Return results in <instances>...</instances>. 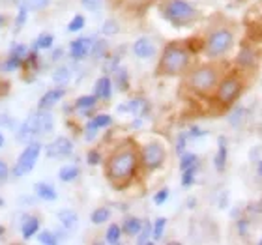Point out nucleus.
<instances>
[{
    "label": "nucleus",
    "instance_id": "nucleus-1",
    "mask_svg": "<svg viewBox=\"0 0 262 245\" xmlns=\"http://www.w3.org/2000/svg\"><path fill=\"white\" fill-rule=\"evenodd\" d=\"M137 169V152L131 146L116 150L107 163V176L115 185H122L129 180Z\"/></svg>",
    "mask_w": 262,
    "mask_h": 245
},
{
    "label": "nucleus",
    "instance_id": "nucleus-2",
    "mask_svg": "<svg viewBox=\"0 0 262 245\" xmlns=\"http://www.w3.org/2000/svg\"><path fill=\"white\" fill-rule=\"evenodd\" d=\"M55 127V120H53V115L47 113V110H41L39 113H32L28 115V118L23 122L19 127H17L15 139L19 142H30L36 141L38 137L49 135Z\"/></svg>",
    "mask_w": 262,
    "mask_h": 245
},
{
    "label": "nucleus",
    "instance_id": "nucleus-3",
    "mask_svg": "<svg viewBox=\"0 0 262 245\" xmlns=\"http://www.w3.org/2000/svg\"><path fill=\"white\" fill-rule=\"evenodd\" d=\"M189 65V51L180 45H169L163 51V56L159 60V73L163 75H178L187 70Z\"/></svg>",
    "mask_w": 262,
    "mask_h": 245
},
{
    "label": "nucleus",
    "instance_id": "nucleus-4",
    "mask_svg": "<svg viewBox=\"0 0 262 245\" xmlns=\"http://www.w3.org/2000/svg\"><path fill=\"white\" fill-rule=\"evenodd\" d=\"M234 45V36L227 28H219L215 32H212L208 36L204 51H206L208 58H219V56L227 55Z\"/></svg>",
    "mask_w": 262,
    "mask_h": 245
},
{
    "label": "nucleus",
    "instance_id": "nucleus-5",
    "mask_svg": "<svg viewBox=\"0 0 262 245\" xmlns=\"http://www.w3.org/2000/svg\"><path fill=\"white\" fill-rule=\"evenodd\" d=\"M189 86L199 94L212 92L217 86V70L212 65H201L193 70L189 75Z\"/></svg>",
    "mask_w": 262,
    "mask_h": 245
},
{
    "label": "nucleus",
    "instance_id": "nucleus-6",
    "mask_svg": "<svg viewBox=\"0 0 262 245\" xmlns=\"http://www.w3.org/2000/svg\"><path fill=\"white\" fill-rule=\"evenodd\" d=\"M165 17L176 27H184L195 19L196 10L186 0H170L169 4L165 6Z\"/></svg>",
    "mask_w": 262,
    "mask_h": 245
},
{
    "label": "nucleus",
    "instance_id": "nucleus-7",
    "mask_svg": "<svg viewBox=\"0 0 262 245\" xmlns=\"http://www.w3.org/2000/svg\"><path fill=\"white\" fill-rule=\"evenodd\" d=\"M39 153H41V142H38V141L28 142V146L21 152V155H19V159H17L15 167H13V174L15 176L28 174V172L36 167V161H38Z\"/></svg>",
    "mask_w": 262,
    "mask_h": 245
},
{
    "label": "nucleus",
    "instance_id": "nucleus-8",
    "mask_svg": "<svg viewBox=\"0 0 262 245\" xmlns=\"http://www.w3.org/2000/svg\"><path fill=\"white\" fill-rule=\"evenodd\" d=\"M165 161V148L159 142H148L142 148V163L146 165L148 170L159 169Z\"/></svg>",
    "mask_w": 262,
    "mask_h": 245
},
{
    "label": "nucleus",
    "instance_id": "nucleus-9",
    "mask_svg": "<svg viewBox=\"0 0 262 245\" xmlns=\"http://www.w3.org/2000/svg\"><path fill=\"white\" fill-rule=\"evenodd\" d=\"M240 90H242L240 81H238L236 77H227V79H223V81L219 82V86H217L219 101H223V103H230L232 99L238 98Z\"/></svg>",
    "mask_w": 262,
    "mask_h": 245
},
{
    "label": "nucleus",
    "instance_id": "nucleus-10",
    "mask_svg": "<svg viewBox=\"0 0 262 245\" xmlns=\"http://www.w3.org/2000/svg\"><path fill=\"white\" fill-rule=\"evenodd\" d=\"M71 152H73V142L68 137H58V139H55V141L51 142V144H47V148H45L47 158H66Z\"/></svg>",
    "mask_w": 262,
    "mask_h": 245
},
{
    "label": "nucleus",
    "instance_id": "nucleus-11",
    "mask_svg": "<svg viewBox=\"0 0 262 245\" xmlns=\"http://www.w3.org/2000/svg\"><path fill=\"white\" fill-rule=\"evenodd\" d=\"M92 39L90 38H77L73 39L70 43V53L71 56L75 58V60H82V58H86L90 55V51H92Z\"/></svg>",
    "mask_w": 262,
    "mask_h": 245
},
{
    "label": "nucleus",
    "instance_id": "nucleus-12",
    "mask_svg": "<svg viewBox=\"0 0 262 245\" xmlns=\"http://www.w3.org/2000/svg\"><path fill=\"white\" fill-rule=\"evenodd\" d=\"M133 53H135L137 58H142V60H148L156 55V45L152 43V39L148 38H139L133 43Z\"/></svg>",
    "mask_w": 262,
    "mask_h": 245
},
{
    "label": "nucleus",
    "instance_id": "nucleus-13",
    "mask_svg": "<svg viewBox=\"0 0 262 245\" xmlns=\"http://www.w3.org/2000/svg\"><path fill=\"white\" fill-rule=\"evenodd\" d=\"M66 96V90L64 88H53V90H49V92H45L43 94V98L39 99V109L41 110H47L51 109L53 105H56L58 101H60L62 98Z\"/></svg>",
    "mask_w": 262,
    "mask_h": 245
},
{
    "label": "nucleus",
    "instance_id": "nucleus-14",
    "mask_svg": "<svg viewBox=\"0 0 262 245\" xmlns=\"http://www.w3.org/2000/svg\"><path fill=\"white\" fill-rule=\"evenodd\" d=\"M39 230V219L34 217V215H27V217H23L21 221V234L25 240H30L34 234H38Z\"/></svg>",
    "mask_w": 262,
    "mask_h": 245
},
{
    "label": "nucleus",
    "instance_id": "nucleus-15",
    "mask_svg": "<svg viewBox=\"0 0 262 245\" xmlns=\"http://www.w3.org/2000/svg\"><path fill=\"white\" fill-rule=\"evenodd\" d=\"M227 158H229V150H227V139L225 137H219L217 142V153H215V159H213V165L217 170H225L227 167Z\"/></svg>",
    "mask_w": 262,
    "mask_h": 245
},
{
    "label": "nucleus",
    "instance_id": "nucleus-16",
    "mask_svg": "<svg viewBox=\"0 0 262 245\" xmlns=\"http://www.w3.org/2000/svg\"><path fill=\"white\" fill-rule=\"evenodd\" d=\"M34 193H36L41 201H47V202L56 201V196H58L55 187L51 184H45V182H38V184L34 185Z\"/></svg>",
    "mask_w": 262,
    "mask_h": 245
},
{
    "label": "nucleus",
    "instance_id": "nucleus-17",
    "mask_svg": "<svg viewBox=\"0 0 262 245\" xmlns=\"http://www.w3.org/2000/svg\"><path fill=\"white\" fill-rule=\"evenodd\" d=\"M58 219H60L62 227H64L66 230H73L77 227V223H79V215H77V212L75 210H70V208L60 210V212H58Z\"/></svg>",
    "mask_w": 262,
    "mask_h": 245
},
{
    "label": "nucleus",
    "instance_id": "nucleus-18",
    "mask_svg": "<svg viewBox=\"0 0 262 245\" xmlns=\"http://www.w3.org/2000/svg\"><path fill=\"white\" fill-rule=\"evenodd\" d=\"M111 90H113V82H111V79L109 77H101V79L96 81L94 96H98V99H109Z\"/></svg>",
    "mask_w": 262,
    "mask_h": 245
},
{
    "label": "nucleus",
    "instance_id": "nucleus-19",
    "mask_svg": "<svg viewBox=\"0 0 262 245\" xmlns=\"http://www.w3.org/2000/svg\"><path fill=\"white\" fill-rule=\"evenodd\" d=\"M142 229V221L139 217H126L124 219V225H122V230L126 232L127 236H137Z\"/></svg>",
    "mask_w": 262,
    "mask_h": 245
},
{
    "label": "nucleus",
    "instance_id": "nucleus-20",
    "mask_svg": "<svg viewBox=\"0 0 262 245\" xmlns=\"http://www.w3.org/2000/svg\"><path fill=\"white\" fill-rule=\"evenodd\" d=\"M144 101L142 99H131L129 103L118 105V113H133V115H141Z\"/></svg>",
    "mask_w": 262,
    "mask_h": 245
},
{
    "label": "nucleus",
    "instance_id": "nucleus-21",
    "mask_svg": "<svg viewBox=\"0 0 262 245\" xmlns=\"http://www.w3.org/2000/svg\"><path fill=\"white\" fill-rule=\"evenodd\" d=\"M23 60H25V58H21V56H17V55H13V53H10V56H8V58L0 64V70H2V71H15V70H19V68H21Z\"/></svg>",
    "mask_w": 262,
    "mask_h": 245
},
{
    "label": "nucleus",
    "instance_id": "nucleus-22",
    "mask_svg": "<svg viewBox=\"0 0 262 245\" xmlns=\"http://www.w3.org/2000/svg\"><path fill=\"white\" fill-rule=\"evenodd\" d=\"M152 223L150 221H142V229L141 232L137 234V243L139 245H146L150 243V238H152Z\"/></svg>",
    "mask_w": 262,
    "mask_h": 245
},
{
    "label": "nucleus",
    "instance_id": "nucleus-23",
    "mask_svg": "<svg viewBox=\"0 0 262 245\" xmlns=\"http://www.w3.org/2000/svg\"><path fill=\"white\" fill-rule=\"evenodd\" d=\"M70 79H71V70L68 65H60V68H56V70L53 71V81H55L56 84H66Z\"/></svg>",
    "mask_w": 262,
    "mask_h": 245
},
{
    "label": "nucleus",
    "instance_id": "nucleus-24",
    "mask_svg": "<svg viewBox=\"0 0 262 245\" xmlns=\"http://www.w3.org/2000/svg\"><path fill=\"white\" fill-rule=\"evenodd\" d=\"M79 176V169H77L75 165H68V167H62L58 170V178L62 182H73Z\"/></svg>",
    "mask_w": 262,
    "mask_h": 245
},
{
    "label": "nucleus",
    "instance_id": "nucleus-25",
    "mask_svg": "<svg viewBox=\"0 0 262 245\" xmlns=\"http://www.w3.org/2000/svg\"><path fill=\"white\" fill-rule=\"evenodd\" d=\"M122 227L120 225H116V223H113L107 229V234H105V240H107V243H118L120 241V236H122Z\"/></svg>",
    "mask_w": 262,
    "mask_h": 245
},
{
    "label": "nucleus",
    "instance_id": "nucleus-26",
    "mask_svg": "<svg viewBox=\"0 0 262 245\" xmlns=\"http://www.w3.org/2000/svg\"><path fill=\"white\" fill-rule=\"evenodd\" d=\"M53 41H55V38H53V34H41L36 41H34L32 49L34 51H39V49H51L53 47Z\"/></svg>",
    "mask_w": 262,
    "mask_h": 245
},
{
    "label": "nucleus",
    "instance_id": "nucleus-27",
    "mask_svg": "<svg viewBox=\"0 0 262 245\" xmlns=\"http://www.w3.org/2000/svg\"><path fill=\"white\" fill-rule=\"evenodd\" d=\"M107 49H109L107 41H105V39H98V41H94L92 43V51H90V55H92L94 58H103V56L107 55Z\"/></svg>",
    "mask_w": 262,
    "mask_h": 245
},
{
    "label": "nucleus",
    "instance_id": "nucleus-28",
    "mask_svg": "<svg viewBox=\"0 0 262 245\" xmlns=\"http://www.w3.org/2000/svg\"><path fill=\"white\" fill-rule=\"evenodd\" d=\"M109 217H111L109 208H98V210H94V212H92V215H90V221H92L94 225H101V223H105Z\"/></svg>",
    "mask_w": 262,
    "mask_h": 245
},
{
    "label": "nucleus",
    "instance_id": "nucleus-29",
    "mask_svg": "<svg viewBox=\"0 0 262 245\" xmlns=\"http://www.w3.org/2000/svg\"><path fill=\"white\" fill-rule=\"evenodd\" d=\"M199 165V158H196L195 153H182V159H180V169L182 172L186 169H191V167H196Z\"/></svg>",
    "mask_w": 262,
    "mask_h": 245
},
{
    "label": "nucleus",
    "instance_id": "nucleus-30",
    "mask_svg": "<svg viewBox=\"0 0 262 245\" xmlns=\"http://www.w3.org/2000/svg\"><path fill=\"white\" fill-rule=\"evenodd\" d=\"M38 240L39 243H43V245H55L58 243V234L56 232H51V230H43V232H39L38 234Z\"/></svg>",
    "mask_w": 262,
    "mask_h": 245
},
{
    "label": "nucleus",
    "instance_id": "nucleus-31",
    "mask_svg": "<svg viewBox=\"0 0 262 245\" xmlns=\"http://www.w3.org/2000/svg\"><path fill=\"white\" fill-rule=\"evenodd\" d=\"M165 225H167V219L165 217H158L156 219V223H154V229H152V238L156 241L161 240V236L165 232Z\"/></svg>",
    "mask_w": 262,
    "mask_h": 245
},
{
    "label": "nucleus",
    "instance_id": "nucleus-32",
    "mask_svg": "<svg viewBox=\"0 0 262 245\" xmlns=\"http://www.w3.org/2000/svg\"><path fill=\"white\" fill-rule=\"evenodd\" d=\"M21 4H25L28 10H45L51 4V0H19Z\"/></svg>",
    "mask_w": 262,
    "mask_h": 245
},
{
    "label": "nucleus",
    "instance_id": "nucleus-33",
    "mask_svg": "<svg viewBox=\"0 0 262 245\" xmlns=\"http://www.w3.org/2000/svg\"><path fill=\"white\" fill-rule=\"evenodd\" d=\"M96 101H98V96H81L77 99L75 107L77 109H90V107L96 105Z\"/></svg>",
    "mask_w": 262,
    "mask_h": 245
},
{
    "label": "nucleus",
    "instance_id": "nucleus-34",
    "mask_svg": "<svg viewBox=\"0 0 262 245\" xmlns=\"http://www.w3.org/2000/svg\"><path fill=\"white\" fill-rule=\"evenodd\" d=\"M27 17H28V8L25 4L19 6V13H17V19H15V32H19L23 27H25V23H27Z\"/></svg>",
    "mask_w": 262,
    "mask_h": 245
},
{
    "label": "nucleus",
    "instance_id": "nucleus-35",
    "mask_svg": "<svg viewBox=\"0 0 262 245\" xmlns=\"http://www.w3.org/2000/svg\"><path fill=\"white\" fill-rule=\"evenodd\" d=\"M84 23H86V19H84V17H82V15H75L70 21V25H68V32H79V30H82Z\"/></svg>",
    "mask_w": 262,
    "mask_h": 245
},
{
    "label": "nucleus",
    "instance_id": "nucleus-36",
    "mask_svg": "<svg viewBox=\"0 0 262 245\" xmlns=\"http://www.w3.org/2000/svg\"><path fill=\"white\" fill-rule=\"evenodd\" d=\"M116 71V84L120 90H127V71L124 68H118Z\"/></svg>",
    "mask_w": 262,
    "mask_h": 245
},
{
    "label": "nucleus",
    "instance_id": "nucleus-37",
    "mask_svg": "<svg viewBox=\"0 0 262 245\" xmlns=\"http://www.w3.org/2000/svg\"><path fill=\"white\" fill-rule=\"evenodd\" d=\"M195 174H196V167L184 170V174H182V185H184V187H189V185L193 184V180H195Z\"/></svg>",
    "mask_w": 262,
    "mask_h": 245
},
{
    "label": "nucleus",
    "instance_id": "nucleus-38",
    "mask_svg": "<svg viewBox=\"0 0 262 245\" xmlns=\"http://www.w3.org/2000/svg\"><path fill=\"white\" fill-rule=\"evenodd\" d=\"M118 30H120V27H118L116 21H105L103 28H101V32H103L105 36H115V34H118Z\"/></svg>",
    "mask_w": 262,
    "mask_h": 245
},
{
    "label": "nucleus",
    "instance_id": "nucleus-39",
    "mask_svg": "<svg viewBox=\"0 0 262 245\" xmlns=\"http://www.w3.org/2000/svg\"><path fill=\"white\" fill-rule=\"evenodd\" d=\"M111 122H113V118H111L109 115H98L92 118V124L96 125V127H107V125H111Z\"/></svg>",
    "mask_w": 262,
    "mask_h": 245
},
{
    "label": "nucleus",
    "instance_id": "nucleus-40",
    "mask_svg": "<svg viewBox=\"0 0 262 245\" xmlns=\"http://www.w3.org/2000/svg\"><path fill=\"white\" fill-rule=\"evenodd\" d=\"M81 4L88 11H99L103 6V0H81Z\"/></svg>",
    "mask_w": 262,
    "mask_h": 245
},
{
    "label": "nucleus",
    "instance_id": "nucleus-41",
    "mask_svg": "<svg viewBox=\"0 0 262 245\" xmlns=\"http://www.w3.org/2000/svg\"><path fill=\"white\" fill-rule=\"evenodd\" d=\"M238 62L244 65H253V62H255V56H253V53L249 49H244L242 51V55L238 56Z\"/></svg>",
    "mask_w": 262,
    "mask_h": 245
},
{
    "label": "nucleus",
    "instance_id": "nucleus-42",
    "mask_svg": "<svg viewBox=\"0 0 262 245\" xmlns=\"http://www.w3.org/2000/svg\"><path fill=\"white\" fill-rule=\"evenodd\" d=\"M244 116H246V109H244V107H238V109H236L234 113L230 115L229 122H230L232 125H238V124H240L242 118H244Z\"/></svg>",
    "mask_w": 262,
    "mask_h": 245
},
{
    "label": "nucleus",
    "instance_id": "nucleus-43",
    "mask_svg": "<svg viewBox=\"0 0 262 245\" xmlns=\"http://www.w3.org/2000/svg\"><path fill=\"white\" fill-rule=\"evenodd\" d=\"M10 53H13V55H17V56H21V58H27V56H28L27 45H23V43H15L13 47H11Z\"/></svg>",
    "mask_w": 262,
    "mask_h": 245
},
{
    "label": "nucleus",
    "instance_id": "nucleus-44",
    "mask_svg": "<svg viewBox=\"0 0 262 245\" xmlns=\"http://www.w3.org/2000/svg\"><path fill=\"white\" fill-rule=\"evenodd\" d=\"M169 198V189H159L156 195H154V202L158 204V206H161V204H165V201Z\"/></svg>",
    "mask_w": 262,
    "mask_h": 245
},
{
    "label": "nucleus",
    "instance_id": "nucleus-45",
    "mask_svg": "<svg viewBox=\"0 0 262 245\" xmlns=\"http://www.w3.org/2000/svg\"><path fill=\"white\" fill-rule=\"evenodd\" d=\"M86 161H88V165H99L101 155H99V152H96V150H90L86 155Z\"/></svg>",
    "mask_w": 262,
    "mask_h": 245
},
{
    "label": "nucleus",
    "instance_id": "nucleus-46",
    "mask_svg": "<svg viewBox=\"0 0 262 245\" xmlns=\"http://www.w3.org/2000/svg\"><path fill=\"white\" fill-rule=\"evenodd\" d=\"M98 129H99V127H96V125L92 124V120L88 122V124H86V139H88V141H92L94 137L98 135Z\"/></svg>",
    "mask_w": 262,
    "mask_h": 245
},
{
    "label": "nucleus",
    "instance_id": "nucleus-47",
    "mask_svg": "<svg viewBox=\"0 0 262 245\" xmlns=\"http://www.w3.org/2000/svg\"><path fill=\"white\" fill-rule=\"evenodd\" d=\"M186 139H187V133H182L178 137V144H176V152L178 153H184V150H186Z\"/></svg>",
    "mask_w": 262,
    "mask_h": 245
},
{
    "label": "nucleus",
    "instance_id": "nucleus-48",
    "mask_svg": "<svg viewBox=\"0 0 262 245\" xmlns=\"http://www.w3.org/2000/svg\"><path fill=\"white\" fill-rule=\"evenodd\" d=\"M8 174H10V169H8L6 161H2V159H0V182L8 180Z\"/></svg>",
    "mask_w": 262,
    "mask_h": 245
},
{
    "label": "nucleus",
    "instance_id": "nucleus-49",
    "mask_svg": "<svg viewBox=\"0 0 262 245\" xmlns=\"http://www.w3.org/2000/svg\"><path fill=\"white\" fill-rule=\"evenodd\" d=\"M238 230H240V236L247 234V221L246 219H240V221H238Z\"/></svg>",
    "mask_w": 262,
    "mask_h": 245
},
{
    "label": "nucleus",
    "instance_id": "nucleus-50",
    "mask_svg": "<svg viewBox=\"0 0 262 245\" xmlns=\"http://www.w3.org/2000/svg\"><path fill=\"white\" fill-rule=\"evenodd\" d=\"M62 56V49H56L55 53H53V56H51V60H58Z\"/></svg>",
    "mask_w": 262,
    "mask_h": 245
},
{
    "label": "nucleus",
    "instance_id": "nucleus-51",
    "mask_svg": "<svg viewBox=\"0 0 262 245\" xmlns=\"http://www.w3.org/2000/svg\"><path fill=\"white\" fill-rule=\"evenodd\" d=\"M191 135L201 137V135H206V133H204V131H201V129H199V127H193V129H191Z\"/></svg>",
    "mask_w": 262,
    "mask_h": 245
},
{
    "label": "nucleus",
    "instance_id": "nucleus-52",
    "mask_svg": "<svg viewBox=\"0 0 262 245\" xmlns=\"http://www.w3.org/2000/svg\"><path fill=\"white\" fill-rule=\"evenodd\" d=\"M4 146V135H2V129H0V148Z\"/></svg>",
    "mask_w": 262,
    "mask_h": 245
},
{
    "label": "nucleus",
    "instance_id": "nucleus-53",
    "mask_svg": "<svg viewBox=\"0 0 262 245\" xmlns=\"http://www.w3.org/2000/svg\"><path fill=\"white\" fill-rule=\"evenodd\" d=\"M258 174L262 176V159H260V161H258Z\"/></svg>",
    "mask_w": 262,
    "mask_h": 245
},
{
    "label": "nucleus",
    "instance_id": "nucleus-54",
    "mask_svg": "<svg viewBox=\"0 0 262 245\" xmlns=\"http://www.w3.org/2000/svg\"><path fill=\"white\" fill-rule=\"evenodd\" d=\"M4 206V198H2V196H0V208Z\"/></svg>",
    "mask_w": 262,
    "mask_h": 245
},
{
    "label": "nucleus",
    "instance_id": "nucleus-55",
    "mask_svg": "<svg viewBox=\"0 0 262 245\" xmlns=\"http://www.w3.org/2000/svg\"><path fill=\"white\" fill-rule=\"evenodd\" d=\"M2 25H4V17L0 15V27H2Z\"/></svg>",
    "mask_w": 262,
    "mask_h": 245
},
{
    "label": "nucleus",
    "instance_id": "nucleus-56",
    "mask_svg": "<svg viewBox=\"0 0 262 245\" xmlns=\"http://www.w3.org/2000/svg\"><path fill=\"white\" fill-rule=\"evenodd\" d=\"M2 234H4V229H2V227H0V238H2Z\"/></svg>",
    "mask_w": 262,
    "mask_h": 245
},
{
    "label": "nucleus",
    "instance_id": "nucleus-57",
    "mask_svg": "<svg viewBox=\"0 0 262 245\" xmlns=\"http://www.w3.org/2000/svg\"><path fill=\"white\" fill-rule=\"evenodd\" d=\"M260 206H262V201H260Z\"/></svg>",
    "mask_w": 262,
    "mask_h": 245
}]
</instances>
